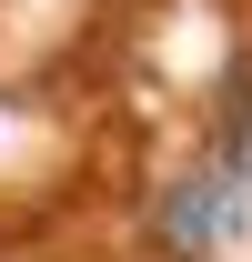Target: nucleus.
<instances>
[{
  "mask_svg": "<svg viewBox=\"0 0 252 262\" xmlns=\"http://www.w3.org/2000/svg\"><path fill=\"white\" fill-rule=\"evenodd\" d=\"M212 232H222V192L192 171V182H172V202H161V242L172 252H212Z\"/></svg>",
  "mask_w": 252,
  "mask_h": 262,
  "instance_id": "obj_1",
  "label": "nucleus"
}]
</instances>
